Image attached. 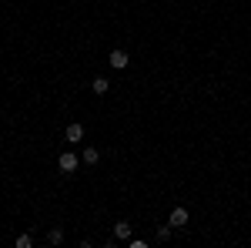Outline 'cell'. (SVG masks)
Segmentation results:
<instances>
[{"instance_id":"obj_1","label":"cell","mask_w":251,"mask_h":248,"mask_svg":"<svg viewBox=\"0 0 251 248\" xmlns=\"http://www.w3.org/2000/svg\"><path fill=\"white\" fill-rule=\"evenodd\" d=\"M77 165H80V158H77L74 151H60V158H57V168H60L64 174H74V171H77Z\"/></svg>"},{"instance_id":"obj_7","label":"cell","mask_w":251,"mask_h":248,"mask_svg":"<svg viewBox=\"0 0 251 248\" xmlns=\"http://www.w3.org/2000/svg\"><path fill=\"white\" fill-rule=\"evenodd\" d=\"M80 161H84V165H91V168H94L97 161H100V151H97V148H91V144H87V148H84V154H80Z\"/></svg>"},{"instance_id":"obj_9","label":"cell","mask_w":251,"mask_h":248,"mask_svg":"<svg viewBox=\"0 0 251 248\" xmlns=\"http://www.w3.org/2000/svg\"><path fill=\"white\" fill-rule=\"evenodd\" d=\"M171 225H161V228H157V242H168V238H171Z\"/></svg>"},{"instance_id":"obj_5","label":"cell","mask_w":251,"mask_h":248,"mask_svg":"<svg viewBox=\"0 0 251 248\" xmlns=\"http://www.w3.org/2000/svg\"><path fill=\"white\" fill-rule=\"evenodd\" d=\"M91 91H94L97 97H104L111 91V81H107V77H94V81H91Z\"/></svg>"},{"instance_id":"obj_10","label":"cell","mask_w":251,"mask_h":248,"mask_svg":"<svg viewBox=\"0 0 251 248\" xmlns=\"http://www.w3.org/2000/svg\"><path fill=\"white\" fill-rule=\"evenodd\" d=\"M17 248H34V235H20V238H17Z\"/></svg>"},{"instance_id":"obj_2","label":"cell","mask_w":251,"mask_h":248,"mask_svg":"<svg viewBox=\"0 0 251 248\" xmlns=\"http://www.w3.org/2000/svg\"><path fill=\"white\" fill-rule=\"evenodd\" d=\"M64 141H67V144H80V141H84V124H77V121L67 124V128H64Z\"/></svg>"},{"instance_id":"obj_3","label":"cell","mask_w":251,"mask_h":248,"mask_svg":"<svg viewBox=\"0 0 251 248\" xmlns=\"http://www.w3.org/2000/svg\"><path fill=\"white\" fill-rule=\"evenodd\" d=\"M107 64H111L114 71H124V67L131 64V57H127V51H111V54H107Z\"/></svg>"},{"instance_id":"obj_8","label":"cell","mask_w":251,"mask_h":248,"mask_svg":"<svg viewBox=\"0 0 251 248\" xmlns=\"http://www.w3.org/2000/svg\"><path fill=\"white\" fill-rule=\"evenodd\" d=\"M47 242H50V245H60V242H64V231H60V228H50V231H47Z\"/></svg>"},{"instance_id":"obj_6","label":"cell","mask_w":251,"mask_h":248,"mask_svg":"<svg viewBox=\"0 0 251 248\" xmlns=\"http://www.w3.org/2000/svg\"><path fill=\"white\" fill-rule=\"evenodd\" d=\"M114 238L117 242H131V221H117L114 225Z\"/></svg>"},{"instance_id":"obj_4","label":"cell","mask_w":251,"mask_h":248,"mask_svg":"<svg viewBox=\"0 0 251 248\" xmlns=\"http://www.w3.org/2000/svg\"><path fill=\"white\" fill-rule=\"evenodd\" d=\"M188 218H191V215H188V208H171L168 225H171V228H184V225H188Z\"/></svg>"}]
</instances>
